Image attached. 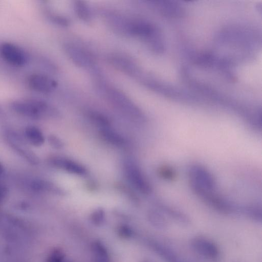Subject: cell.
I'll use <instances>...</instances> for the list:
<instances>
[{
    "mask_svg": "<svg viewBox=\"0 0 262 262\" xmlns=\"http://www.w3.org/2000/svg\"><path fill=\"white\" fill-rule=\"evenodd\" d=\"M11 107L17 113L32 118L42 116L48 108L46 102L34 98L15 100L12 103Z\"/></svg>",
    "mask_w": 262,
    "mask_h": 262,
    "instance_id": "obj_1",
    "label": "cell"
},
{
    "mask_svg": "<svg viewBox=\"0 0 262 262\" xmlns=\"http://www.w3.org/2000/svg\"><path fill=\"white\" fill-rule=\"evenodd\" d=\"M0 55L9 64L21 67L28 62V55L22 48L10 42H3L0 45Z\"/></svg>",
    "mask_w": 262,
    "mask_h": 262,
    "instance_id": "obj_2",
    "label": "cell"
},
{
    "mask_svg": "<svg viewBox=\"0 0 262 262\" xmlns=\"http://www.w3.org/2000/svg\"><path fill=\"white\" fill-rule=\"evenodd\" d=\"M190 245L196 253L206 258L214 260L219 256L220 250L218 247L207 238L196 236L191 239Z\"/></svg>",
    "mask_w": 262,
    "mask_h": 262,
    "instance_id": "obj_3",
    "label": "cell"
},
{
    "mask_svg": "<svg viewBox=\"0 0 262 262\" xmlns=\"http://www.w3.org/2000/svg\"><path fill=\"white\" fill-rule=\"evenodd\" d=\"M29 86L33 91L44 94L53 92L57 86V82L49 76L39 73L33 74L28 78Z\"/></svg>",
    "mask_w": 262,
    "mask_h": 262,
    "instance_id": "obj_4",
    "label": "cell"
},
{
    "mask_svg": "<svg viewBox=\"0 0 262 262\" xmlns=\"http://www.w3.org/2000/svg\"><path fill=\"white\" fill-rule=\"evenodd\" d=\"M126 176L133 186L141 192L148 194L150 191V187L140 170L132 164L125 165Z\"/></svg>",
    "mask_w": 262,
    "mask_h": 262,
    "instance_id": "obj_5",
    "label": "cell"
},
{
    "mask_svg": "<svg viewBox=\"0 0 262 262\" xmlns=\"http://www.w3.org/2000/svg\"><path fill=\"white\" fill-rule=\"evenodd\" d=\"M51 162L55 166L71 173L79 176L86 173V169L84 167L68 159L56 157L52 159Z\"/></svg>",
    "mask_w": 262,
    "mask_h": 262,
    "instance_id": "obj_6",
    "label": "cell"
},
{
    "mask_svg": "<svg viewBox=\"0 0 262 262\" xmlns=\"http://www.w3.org/2000/svg\"><path fill=\"white\" fill-rule=\"evenodd\" d=\"M154 250L165 262H180L176 253L169 248L159 243L152 245Z\"/></svg>",
    "mask_w": 262,
    "mask_h": 262,
    "instance_id": "obj_7",
    "label": "cell"
},
{
    "mask_svg": "<svg viewBox=\"0 0 262 262\" xmlns=\"http://www.w3.org/2000/svg\"><path fill=\"white\" fill-rule=\"evenodd\" d=\"M25 134L29 141L35 146H40L44 143V136L40 129L36 127L28 126L26 128Z\"/></svg>",
    "mask_w": 262,
    "mask_h": 262,
    "instance_id": "obj_8",
    "label": "cell"
},
{
    "mask_svg": "<svg viewBox=\"0 0 262 262\" xmlns=\"http://www.w3.org/2000/svg\"><path fill=\"white\" fill-rule=\"evenodd\" d=\"M100 133L102 138L112 145L121 146L124 144V140L122 137L113 130L103 128Z\"/></svg>",
    "mask_w": 262,
    "mask_h": 262,
    "instance_id": "obj_9",
    "label": "cell"
},
{
    "mask_svg": "<svg viewBox=\"0 0 262 262\" xmlns=\"http://www.w3.org/2000/svg\"><path fill=\"white\" fill-rule=\"evenodd\" d=\"M92 250L96 262H110L107 250L101 243H94L92 245Z\"/></svg>",
    "mask_w": 262,
    "mask_h": 262,
    "instance_id": "obj_10",
    "label": "cell"
},
{
    "mask_svg": "<svg viewBox=\"0 0 262 262\" xmlns=\"http://www.w3.org/2000/svg\"><path fill=\"white\" fill-rule=\"evenodd\" d=\"M149 220L151 223L158 229L163 230L167 228V220L162 215L158 212H152L149 216Z\"/></svg>",
    "mask_w": 262,
    "mask_h": 262,
    "instance_id": "obj_11",
    "label": "cell"
},
{
    "mask_svg": "<svg viewBox=\"0 0 262 262\" xmlns=\"http://www.w3.org/2000/svg\"><path fill=\"white\" fill-rule=\"evenodd\" d=\"M70 49L72 52L70 53L71 57L73 58L75 61L79 64L84 65L88 61H91L89 56L82 51L75 48L73 49L72 48Z\"/></svg>",
    "mask_w": 262,
    "mask_h": 262,
    "instance_id": "obj_12",
    "label": "cell"
},
{
    "mask_svg": "<svg viewBox=\"0 0 262 262\" xmlns=\"http://www.w3.org/2000/svg\"><path fill=\"white\" fill-rule=\"evenodd\" d=\"M75 11L78 16L83 19L88 20L90 17V13L86 6L82 2H76L75 4Z\"/></svg>",
    "mask_w": 262,
    "mask_h": 262,
    "instance_id": "obj_13",
    "label": "cell"
},
{
    "mask_svg": "<svg viewBox=\"0 0 262 262\" xmlns=\"http://www.w3.org/2000/svg\"><path fill=\"white\" fill-rule=\"evenodd\" d=\"M91 221L95 225H100L104 220V212L101 209H97L94 211L91 216Z\"/></svg>",
    "mask_w": 262,
    "mask_h": 262,
    "instance_id": "obj_14",
    "label": "cell"
},
{
    "mask_svg": "<svg viewBox=\"0 0 262 262\" xmlns=\"http://www.w3.org/2000/svg\"><path fill=\"white\" fill-rule=\"evenodd\" d=\"M90 118L96 124L104 128L109 124L107 119L100 114L91 113L90 114Z\"/></svg>",
    "mask_w": 262,
    "mask_h": 262,
    "instance_id": "obj_15",
    "label": "cell"
},
{
    "mask_svg": "<svg viewBox=\"0 0 262 262\" xmlns=\"http://www.w3.org/2000/svg\"><path fill=\"white\" fill-rule=\"evenodd\" d=\"M47 262H66L63 253L60 250H54L50 254Z\"/></svg>",
    "mask_w": 262,
    "mask_h": 262,
    "instance_id": "obj_16",
    "label": "cell"
},
{
    "mask_svg": "<svg viewBox=\"0 0 262 262\" xmlns=\"http://www.w3.org/2000/svg\"><path fill=\"white\" fill-rule=\"evenodd\" d=\"M119 235L124 238H128L132 236L133 231L129 227L126 225H121L118 229Z\"/></svg>",
    "mask_w": 262,
    "mask_h": 262,
    "instance_id": "obj_17",
    "label": "cell"
},
{
    "mask_svg": "<svg viewBox=\"0 0 262 262\" xmlns=\"http://www.w3.org/2000/svg\"><path fill=\"white\" fill-rule=\"evenodd\" d=\"M49 142L52 146L56 148H60L63 146L62 141L54 136H51L49 137Z\"/></svg>",
    "mask_w": 262,
    "mask_h": 262,
    "instance_id": "obj_18",
    "label": "cell"
},
{
    "mask_svg": "<svg viewBox=\"0 0 262 262\" xmlns=\"http://www.w3.org/2000/svg\"><path fill=\"white\" fill-rule=\"evenodd\" d=\"M3 168L2 165L0 163V174H1L3 172Z\"/></svg>",
    "mask_w": 262,
    "mask_h": 262,
    "instance_id": "obj_19",
    "label": "cell"
},
{
    "mask_svg": "<svg viewBox=\"0 0 262 262\" xmlns=\"http://www.w3.org/2000/svg\"><path fill=\"white\" fill-rule=\"evenodd\" d=\"M143 262H150V261H146V260H145V261H143Z\"/></svg>",
    "mask_w": 262,
    "mask_h": 262,
    "instance_id": "obj_20",
    "label": "cell"
}]
</instances>
